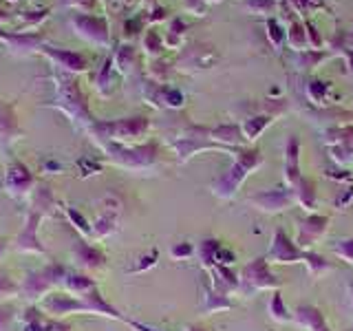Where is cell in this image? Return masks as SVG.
Returning <instances> with one entry per match:
<instances>
[{"mask_svg":"<svg viewBox=\"0 0 353 331\" xmlns=\"http://www.w3.org/2000/svg\"><path fill=\"white\" fill-rule=\"evenodd\" d=\"M42 219L44 217H40L38 212L29 210L27 219H25V228H22V232L14 241V250L16 252H22V254H44V252H47L42 243H40V237H38V228H40Z\"/></svg>","mask_w":353,"mask_h":331,"instance_id":"7a4b0ae2","label":"cell"},{"mask_svg":"<svg viewBox=\"0 0 353 331\" xmlns=\"http://www.w3.org/2000/svg\"><path fill=\"white\" fill-rule=\"evenodd\" d=\"M31 183H33V177L22 168V166H16L7 177V190L11 197H25L29 192Z\"/></svg>","mask_w":353,"mask_h":331,"instance_id":"3957f363","label":"cell"},{"mask_svg":"<svg viewBox=\"0 0 353 331\" xmlns=\"http://www.w3.org/2000/svg\"><path fill=\"white\" fill-rule=\"evenodd\" d=\"M69 217H73V221H75V223H77V228H80V230H84V232H88V228H86V221L80 217V214H77L75 212V210H69Z\"/></svg>","mask_w":353,"mask_h":331,"instance_id":"8992f818","label":"cell"},{"mask_svg":"<svg viewBox=\"0 0 353 331\" xmlns=\"http://www.w3.org/2000/svg\"><path fill=\"white\" fill-rule=\"evenodd\" d=\"M11 323H14V309L0 305V331H7Z\"/></svg>","mask_w":353,"mask_h":331,"instance_id":"5b68a950","label":"cell"},{"mask_svg":"<svg viewBox=\"0 0 353 331\" xmlns=\"http://www.w3.org/2000/svg\"><path fill=\"white\" fill-rule=\"evenodd\" d=\"M5 250H7V243H5L3 239H0V257H3V254H5Z\"/></svg>","mask_w":353,"mask_h":331,"instance_id":"52a82bcc","label":"cell"},{"mask_svg":"<svg viewBox=\"0 0 353 331\" xmlns=\"http://www.w3.org/2000/svg\"><path fill=\"white\" fill-rule=\"evenodd\" d=\"M64 268L60 263H49L44 268L36 270V272H29L25 276V281L18 285V294L27 301H40V298H47L51 294V287L58 285L64 281Z\"/></svg>","mask_w":353,"mask_h":331,"instance_id":"6da1fadb","label":"cell"},{"mask_svg":"<svg viewBox=\"0 0 353 331\" xmlns=\"http://www.w3.org/2000/svg\"><path fill=\"white\" fill-rule=\"evenodd\" d=\"M18 294V285L9 279L7 274H0V301H5V298H11Z\"/></svg>","mask_w":353,"mask_h":331,"instance_id":"277c9868","label":"cell"}]
</instances>
